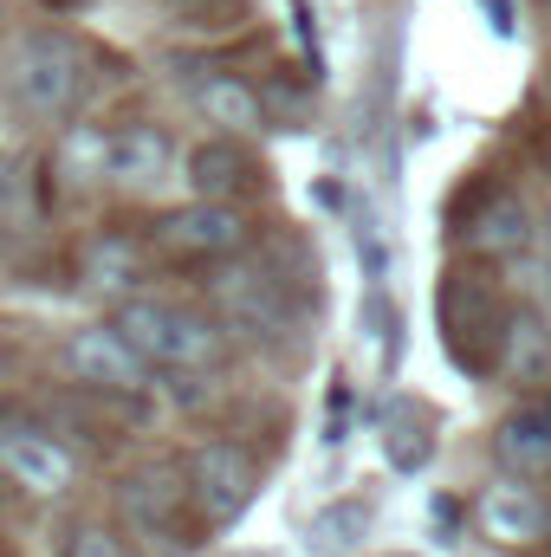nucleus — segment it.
<instances>
[{"instance_id":"obj_1","label":"nucleus","mask_w":551,"mask_h":557,"mask_svg":"<svg viewBox=\"0 0 551 557\" xmlns=\"http://www.w3.org/2000/svg\"><path fill=\"white\" fill-rule=\"evenodd\" d=\"M85 72H91L85 46L72 33H52V26L20 33L7 46V98L33 124H65L78 111V98H85Z\"/></svg>"},{"instance_id":"obj_5","label":"nucleus","mask_w":551,"mask_h":557,"mask_svg":"<svg viewBox=\"0 0 551 557\" xmlns=\"http://www.w3.org/2000/svg\"><path fill=\"white\" fill-rule=\"evenodd\" d=\"M156 240H162L169 253H182V260H228V253H241L247 221H241L234 201H228V208H221V201H182V208L162 214Z\"/></svg>"},{"instance_id":"obj_15","label":"nucleus","mask_w":551,"mask_h":557,"mask_svg":"<svg viewBox=\"0 0 551 557\" xmlns=\"http://www.w3.org/2000/svg\"><path fill=\"white\" fill-rule=\"evenodd\" d=\"M195 111H201L208 124H221L228 137H247V131H260V124H267L260 98H254L241 78H201V85H195Z\"/></svg>"},{"instance_id":"obj_8","label":"nucleus","mask_w":551,"mask_h":557,"mask_svg":"<svg viewBox=\"0 0 551 557\" xmlns=\"http://www.w3.org/2000/svg\"><path fill=\"white\" fill-rule=\"evenodd\" d=\"M0 473L39 499H52L72 486V454L39 428H0Z\"/></svg>"},{"instance_id":"obj_7","label":"nucleus","mask_w":551,"mask_h":557,"mask_svg":"<svg viewBox=\"0 0 551 557\" xmlns=\"http://www.w3.org/2000/svg\"><path fill=\"white\" fill-rule=\"evenodd\" d=\"M474 519H480V532L493 545H539V539H551V506L539 499V486H526V480H493L480 493Z\"/></svg>"},{"instance_id":"obj_4","label":"nucleus","mask_w":551,"mask_h":557,"mask_svg":"<svg viewBox=\"0 0 551 557\" xmlns=\"http://www.w3.org/2000/svg\"><path fill=\"white\" fill-rule=\"evenodd\" d=\"M215 324L234 331V337H279L292 324V298L260 267H228L215 278Z\"/></svg>"},{"instance_id":"obj_3","label":"nucleus","mask_w":551,"mask_h":557,"mask_svg":"<svg viewBox=\"0 0 551 557\" xmlns=\"http://www.w3.org/2000/svg\"><path fill=\"white\" fill-rule=\"evenodd\" d=\"M182 486H188V506L208 519V525H234L254 493H260V467L247 447L234 441H201L188 460H182Z\"/></svg>"},{"instance_id":"obj_11","label":"nucleus","mask_w":551,"mask_h":557,"mask_svg":"<svg viewBox=\"0 0 551 557\" xmlns=\"http://www.w3.org/2000/svg\"><path fill=\"white\" fill-rule=\"evenodd\" d=\"M175 162V143L162 137L156 124H124L105 137V175L124 182V188H156Z\"/></svg>"},{"instance_id":"obj_6","label":"nucleus","mask_w":551,"mask_h":557,"mask_svg":"<svg viewBox=\"0 0 551 557\" xmlns=\"http://www.w3.org/2000/svg\"><path fill=\"white\" fill-rule=\"evenodd\" d=\"M65 370H72L78 383H91V389H118V396L149 389V363H143L111 324H85V331H72V337H65Z\"/></svg>"},{"instance_id":"obj_16","label":"nucleus","mask_w":551,"mask_h":557,"mask_svg":"<svg viewBox=\"0 0 551 557\" xmlns=\"http://www.w3.org/2000/svg\"><path fill=\"white\" fill-rule=\"evenodd\" d=\"M85 278H91L98 292H131L143 278V253L131 240H118V234H111V240H91V247H85Z\"/></svg>"},{"instance_id":"obj_2","label":"nucleus","mask_w":551,"mask_h":557,"mask_svg":"<svg viewBox=\"0 0 551 557\" xmlns=\"http://www.w3.org/2000/svg\"><path fill=\"white\" fill-rule=\"evenodd\" d=\"M111 331L137 350L149 370H215L221 363V324L188 311V305H169V298L118 305Z\"/></svg>"},{"instance_id":"obj_19","label":"nucleus","mask_w":551,"mask_h":557,"mask_svg":"<svg viewBox=\"0 0 551 557\" xmlns=\"http://www.w3.org/2000/svg\"><path fill=\"white\" fill-rule=\"evenodd\" d=\"M539 240H546V253H551V214H546V221H539Z\"/></svg>"},{"instance_id":"obj_17","label":"nucleus","mask_w":551,"mask_h":557,"mask_svg":"<svg viewBox=\"0 0 551 557\" xmlns=\"http://www.w3.org/2000/svg\"><path fill=\"white\" fill-rule=\"evenodd\" d=\"M65 557H131V552H124L118 532H105V525H78L72 545H65Z\"/></svg>"},{"instance_id":"obj_14","label":"nucleus","mask_w":551,"mask_h":557,"mask_svg":"<svg viewBox=\"0 0 551 557\" xmlns=\"http://www.w3.org/2000/svg\"><path fill=\"white\" fill-rule=\"evenodd\" d=\"M247 182H254V162H247L241 143L215 137L188 156V201H221V208H228V195L247 188Z\"/></svg>"},{"instance_id":"obj_12","label":"nucleus","mask_w":551,"mask_h":557,"mask_svg":"<svg viewBox=\"0 0 551 557\" xmlns=\"http://www.w3.org/2000/svg\"><path fill=\"white\" fill-rule=\"evenodd\" d=\"M539 234V221L526 214L519 195H487L474 214H467V247L487 253V260H506V253H526Z\"/></svg>"},{"instance_id":"obj_18","label":"nucleus","mask_w":551,"mask_h":557,"mask_svg":"<svg viewBox=\"0 0 551 557\" xmlns=\"http://www.w3.org/2000/svg\"><path fill=\"white\" fill-rule=\"evenodd\" d=\"M7 195H13V162L0 156V201H7Z\"/></svg>"},{"instance_id":"obj_10","label":"nucleus","mask_w":551,"mask_h":557,"mask_svg":"<svg viewBox=\"0 0 551 557\" xmlns=\"http://www.w3.org/2000/svg\"><path fill=\"white\" fill-rule=\"evenodd\" d=\"M493 454H500L506 480L551 473V403H519L513 416L493 428Z\"/></svg>"},{"instance_id":"obj_13","label":"nucleus","mask_w":551,"mask_h":557,"mask_svg":"<svg viewBox=\"0 0 551 557\" xmlns=\"http://www.w3.org/2000/svg\"><path fill=\"white\" fill-rule=\"evenodd\" d=\"M500 370L513 376V383H546L551 376V324L539 311H506V324H500Z\"/></svg>"},{"instance_id":"obj_9","label":"nucleus","mask_w":551,"mask_h":557,"mask_svg":"<svg viewBox=\"0 0 551 557\" xmlns=\"http://www.w3.org/2000/svg\"><path fill=\"white\" fill-rule=\"evenodd\" d=\"M118 499H124V519H131V532L143 539H169L175 532V519H182V506H188V486H182V467H137L124 486H118Z\"/></svg>"}]
</instances>
